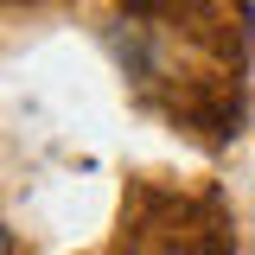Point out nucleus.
<instances>
[{
  "label": "nucleus",
  "instance_id": "nucleus-1",
  "mask_svg": "<svg viewBox=\"0 0 255 255\" xmlns=\"http://www.w3.org/2000/svg\"><path fill=\"white\" fill-rule=\"evenodd\" d=\"M0 255H13V249H6V230H0Z\"/></svg>",
  "mask_w": 255,
  "mask_h": 255
}]
</instances>
